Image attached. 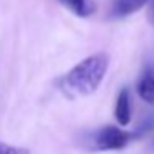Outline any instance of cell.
Listing matches in <instances>:
<instances>
[{"label":"cell","mask_w":154,"mask_h":154,"mask_svg":"<svg viewBox=\"0 0 154 154\" xmlns=\"http://www.w3.org/2000/svg\"><path fill=\"white\" fill-rule=\"evenodd\" d=\"M108 66H109V58L106 53L98 51L90 55L61 76L60 90L68 98L90 96L101 86Z\"/></svg>","instance_id":"1"},{"label":"cell","mask_w":154,"mask_h":154,"mask_svg":"<svg viewBox=\"0 0 154 154\" xmlns=\"http://www.w3.org/2000/svg\"><path fill=\"white\" fill-rule=\"evenodd\" d=\"M136 134L118 126H103L91 134V149L93 151H118L126 147Z\"/></svg>","instance_id":"2"},{"label":"cell","mask_w":154,"mask_h":154,"mask_svg":"<svg viewBox=\"0 0 154 154\" xmlns=\"http://www.w3.org/2000/svg\"><path fill=\"white\" fill-rule=\"evenodd\" d=\"M114 116L119 126H128L131 123V93L128 88H123L116 98Z\"/></svg>","instance_id":"3"},{"label":"cell","mask_w":154,"mask_h":154,"mask_svg":"<svg viewBox=\"0 0 154 154\" xmlns=\"http://www.w3.org/2000/svg\"><path fill=\"white\" fill-rule=\"evenodd\" d=\"M137 94L143 101L154 104V66H147L137 81Z\"/></svg>","instance_id":"4"},{"label":"cell","mask_w":154,"mask_h":154,"mask_svg":"<svg viewBox=\"0 0 154 154\" xmlns=\"http://www.w3.org/2000/svg\"><path fill=\"white\" fill-rule=\"evenodd\" d=\"M58 2L80 18H88L96 12L94 0H58Z\"/></svg>","instance_id":"5"},{"label":"cell","mask_w":154,"mask_h":154,"mask_svg":"<svg viewBox=\"0 0 154 154\" xmlns=\"http://www.w3.org/2000/svg\"><path fill=\"white\" fill-rule=\"evenodd\" d=\"M151 2H152V0H114L113 17H116V18L128 17V15L141 10L144 5L151 4Z\"/></svg>","instance_id":"6"},{"label":"cell","mask_w":154,"mask_h":154,"mask_svg":"<svg viewBox=\"0 0 154 154\" xmlns=\"http://www.w3.org/2000/svg\"><path fill=\"white\" fill-rule=\"evenodd\" d=\"M0 154H30V151L20 146H14L5 141H0Z\"/></svg>","instance_id":"7"}]
</instances>
